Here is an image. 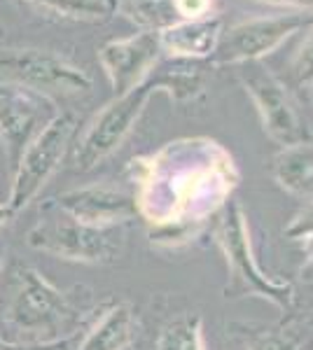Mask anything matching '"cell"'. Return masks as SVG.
Masks as SVG:
<instances>
[{
    "instance_id": "obj_1",
    "label": "cell",
    "mask_w": 313,
    "mask_h": 350,
    "mask_svg": "<svg viewBox=\"0 0 313 350\" xmlns=\"http://www.w3.org/2000/svg\"><path fill=\"white\" fill-rule=\"evenodd\" d=\"M3 275L8 278L0 299V341L52 343L71 334L75 313L66 292L26 264H14Z\"/></svg>"
},
{
    "instance_id": "obj_2",
    "label": "cell",
    "mask_w": 313,
    "mask_h": 350,
    "mask_svg": "<svg viewBox=\"0 0 313 350\" xmlns=\"http://www.w3.org/2000/svg\"><path fill=\"white\" fill-rule=\"evenodd\" d=\"M218 245L225 255L229 280H227V297H260L266 299L278 308H288L292 301V287L288 283H278L274 278H266L260 269L258 259L250 243L246 213L238 203L231 201L225 208L218 224Z\"/></svg>"
},
{
    "instance_id": "obj_3",
    "label": "cell",
    "mask_w": 313,
    "mask_h": 350,
    "mask_svg": "<svg viewBox=\"0 0 313 350\" xmlns=\"http://www.w3.org/2000/svg\"><path fill=\"white\" fill-rule=\"evenodd\" d=\"M28 245L38 252L84 264L115 262L122 252L124 236L117 227H92L61 213V217H45L28 231Z\"/></svg>"
},
{
    "instance_id": "obj_4",
    "label": "cell",
    "mask_w": 313,
    "mask_h": 350,
    "mask_svg": "<svg viewBox=\"0 0 313 350\" xmlns=\"http://www.w3.org/2000/svg\"><path fill=\"white\" fill-rule=\"evenodd\" d=\"M155 92H159V89L150 72L143 82L136 84L134 89H129L127 94H119V98L112 100L96 117L94 124L89 126L87 135L82 138V143L77 145L75 154H73V163H75L77 171L94 168L96 163H101L105 157H110L124 143V138L136 126L138 117L143 115L147 100H150V96Z\"/></svg>"
},
{
    "instance_id": "obj_5",
    "label": "cell",
    "mask_w": 313,
    "mask_h": 350,
    "mask_svg": "<svg viewBox=\"0 0 313 350\" xmlns=\"http://www.w3.org/2000/svg\"><path fill=\"white\" fill-rule=\"evenodd\" d=\"M75 129V115L73 112H59L49 122V126L26 148L12 173L14 183L12 191H10L8 206L14 213L24 211L28 203L40 194V189L47 185V180L52 178L61 159H64Z\"/></svg>"
},
{
    "instance_id": "obj_6",
    "label": "cell",
    "mask_w": 313,
    "mask_h": 350,
    "mask_svg": "<svg viewBox=\"0 0 313 350\" xmlns=\"http://www.w3.org/2000/svg\"><path fill=\"white\" fill-rule=\"evenodd\" d=\"M56 115L59 110L49 96L24 84L0 80V143L8 154L10 171L14 173L26 148Z\"/></svg>"
},
{
    "instance_id": "obj_7",
    "label": "cell",
    "mask_w": 313,
    "mask_h": 350,
    "mask_svg": "<svg viewBox=\"0 0 313 350\" xmlns=\"http://www.w3.org/2000/svg\"><path fill=\"white\" fill-rule=\"evenodd\" d=\"M0 80L24 84L45 96L92 89V80L79 68L42 49H0Z\"/></svg>"
},
{
    "instance_id": "obj_8",
    "label": "cell",
    "mask_w": 313,
    "mask_h": 350,
    "mask_svg": "<svg viewBox=\"0 0 313 350\" xmlns=\"http://www.w3.org/2000/svg\"><path fill=\"white\" fill-rule=\"evenodd\" d=\"M238 77H241L243 87L258 108L264 131L283 148L301 143L304 131H301L299 115L290 100L286 87L260 61L238 64Z\"/></svg>"
},
{
    "instance_id": "obj_9",
    "label": "cell",
    "mask_w": 313,
    "mask_h": 350,
    "mask_svg": "<svg viewBox=\"0 0 313 350\" xmlns=\"http://www.w3.org/2000/svg\"><path fill=\"white\" fill-rule=\"evenodd\" d=\"M301 26V16L283 14V16H262V19L243 21L227 33H222L218 47H215V61L218 64H246V61H260L264 54L276 49L278 44L292 36Z\"/></svg>"
},
{
    "instance_id": "obj_10",
    "label": "cell",
    "mask_w": 313,
    "mask_h": 350,
    "mask_svg": "<svg viewBox=\"0 0 313 350\" xmlns=\"http://www.w3.org/2000/svg\"><path fill=\"white\" fill-rule=\"evenodd\" d=\"M162 52V40L157 31H143L127 40H115L101 49L103 64L110 84L117 94H127L136 84H140L150 75Z\"/></svg>"
},
{
    "instance_id": "obj_11",
    "label": "cell",
    "mask_w": 313,
    "mask_h": 350,
    "mask_svg": "<svg viewBox=\"0 0 313 350\" xmlns=\"http://www.w3.org/2000/svg\"><path fill=\"white\" fill-rule=\"evenodd\" d=\"M56 203L61 213L92 227H117L122 222H129L138 213V201L134 194L105 187V185L66 191L56 199Z\"/></svg>"
},
{
    "instance_id": "obj_12",
    "label": "cell",
    "mask_w": 313,
    "mask_h": 350,
    "mask_svg": "<svg viewBox=\"0 0 313 350\" xmlns=\"http://www.w3.org/2000/svg\"><path fill=\"white\" fill-rule=\"evenodd\" d=\"M222 36V21L218 16H201V19H187L164 28L159 33L162 47H166L178 59H199L215 52Z\"/></svg>"
},
{
    "instance_id": "obj_13",
    "label": "cell",
    "mask_w": 313,
    "mask_h": 350,
    "mask_svg": "<svg viewBox=\"0 0 313 350\" xmlns=\"http://www.w3.org/2000/svg\"><path fill=\"white\" fill-rule=\"evenodd\" d=\"M276 183L299 199H313V143L288 145L274 157Z\"/></svg>"
},
{
    "instance_id": "obj_14",
    "label": "cell",
    "mask_w": 313,
    "mask_h": 350,
    "mask_svg": "<svg viewBox=\"0 0 313 350\" xmlns=\"http://www.w3.org/2000/svg\"><path fill=\"white\" fill-rule=\"evenodd\" d=\"M134 329L136 323L131 306L129 304H115L92 327L84 341L77 343L75 350H124L134 341Z\"/></svg>"
},
{
    "instance_id": "obj_15",
    "label": "cell",
    "mask_w": 313,
    "mask_h": 350,
    "mask_svg": "<svg viewBox=\"0 0 313 350\" xmlns=\"http://www.w3.org/2000/svg\"><path fill=\"white\" fill-rule=\"evenodd\" d=\"M122 10L136 24L147 26V31H159L178 24L173 0H122Z\"/></svg>"
},
{
    "instance_id": "obj_16",
    "label": "cell",
    "mask_w": 313,
    "mask_h": 350,
    "mask_svg": "<svg viewBox=\"0 0 313 350\" xmlns=\"http://www.w3.org/2000/svg\"><path fill=\"white\" fill-rule=\"evenodd\" d=\"M157 350H203V332L199 315H183L164 327Z\"/></svg>"
},
{
    "instance_id": "obj_17",
    "label": "cell",
    "mask_w": 313,
    "mask_h": 350,
    "mask_svg": "<svg viewBox=\"0 0 313 350\" xmlns=\"http://www.w3.org/2000/svg\"><path fill=\"white\" fill-rule=\"evenodd\" d=\"M31 3L71 19H103L117 8V0H31Z\"/></svg>"
},
{
    "instance_id": "obj_18",
    "label": "cell",
    "mask_w": 313,
    "mask_h": 350,
    "mask_svg": "<svg viewBox=\"0 0 313 350\" xmlns=\"http://www.w3.org/2000/svg\"><path fill=\"white\" fill-rule=\"evenodd\" d=\"M286 236L290 241L299 243L301 250L309 252V257L313 259V203L295 215L292 222L286 227Z\"/></svg>"
},
{
    "instance_id": "obj_19",
    "label": "cell",
    "mask_w": 313,
    "mask_h": 350,
    "mask_svg": "<svg viewBox=\"0 0 313 350\" xmlns=\"http://www.w3.org/2000/svg\"><path fill=\"white\" fill-rule=\"evenodd\" d=\"M292 75L299 87H309V84H313V28H311L309 36H306V40L301 42L297 56H295Z\"/></svg>"
},
{
    "instance_id": "obj_20",
    "label": "cell",
    "mask_w": 313,
    "mask_h": 350,
    "mask_svg": "<svg viewBox=\"0 0 313 350\" xmlns=\"http://www.w3.org/2000/svg\"><path fill=\"white\" fill-rule=\"evenodd\" d=\"M180 19H201L208 14L210 0H173Z\"/></svg>"
},
{
    "instance_id": "obj_21",
    "label": "cell",
    "mask_w": 313,
    "mask_h": 350,
    "mask_svg": "<svg viewBox=\"0 0 313 350\" xmlns=\"http://www.w3.org/2000/svg\"><path fill=\"white\" fill-rule=\"evenodd\" d=\"M0 350H75L71 338L52 343H0Z\"/></svg>"
},
{
    "instance_id": "obj_22",
    "label": "cell",
    "mask_w": 313,
    "mask_h": 350,
    "mask_svg": "<svg viewBox=\"0 0 313 350\" xmlns=\"http://www.w3.org/2000/svg\"><path fill=\"white\" fill-rule=\"evenodd\" d=\"M269 5H286V8H313V0H260Z\"/></svg>"
},
{
    "instance_id": "obj_23",
    "label": "cell",
    "mask_w": 313,
    "mask_h": 350,
    "mask_svg": "<svg viewBox=\"0 0 313 350\" xmlns=\"http://www.w3.org/2000/svg\"><path fill=\"white\" fill-rule=\"evenodd\" d=\"M14 217V211L8 206V203H0V229L5 227V224H10Z\"/></svg>"
},
{
    "instance_id": "obj_24",
    "label": "cell",
    "mask_w": 313,
    "mask_h": 350,
    "mask_svg": "<svg viewBox=\"0 0 313 350\" xmlns=\"http://www.w3.org/2000/svg\"><path fill=\"white\" fill-rule=\"evenodd\" d=\"M3 269H5V247L0 245V273H3Z\"/></svg>"
},
{
    "instance_id": "obj_25",
    "label": "cell",
    "mask_w": 313,
    "mask_h": 350,
    "mask_svg": "<svg viewBox=\"0 0 313 350\" xmlns=\"http://www.w3.org/2000/svg\"><path fill=\"white\" fill-rule=\"evenodd\" d=\"M0 31H3V28H0Z\"/></svg>"
},
{
    "instance_id": "obj_26",
    "label": "cell",
    "mask_w": 313,
    "mask_h": 350,
    "mask_svg": "<svg viewBox=\"0 0 313 350\" xmlns=\"http://www.w3.org/2000/svg\"><path fill=\"white\" fill-rule=\"evenodd\" d=\"M0 343H3V341H0Z\"/></svg>"
}]
</instances>
